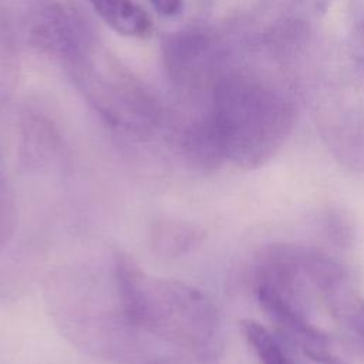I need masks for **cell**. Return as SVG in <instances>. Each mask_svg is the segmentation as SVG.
<instances>
[{"label":"cell","instance_id":"6da1fadb","mask_svg":"<svg viewBox=\"0 0 364 364\" xmlns=\"http://www.w3.org/2000/svg\"><path fill=\"white\" fill-rule=\"evenodd\" d=\"M47 310L58 331L78 350L102 360L127 361L141 331L129 320L111 267L107 277L87 266H65L44 282Z\"/></svg>","mask_w":364,"mask_h":364},{"label":"cell","instance_id":"2e32d148","mask_svg":"<svg viewBox=\"0 0 364 364\" xmlns=\"http://www.w3.org/2000/svg\"><path fill=\"white\" fill-rule=\"evenodd\" d=\"M361 37H363V41H364V23L361 24Z\"/></svg>","mask_w":364,"mask_h":364},{"label":"cell","instance_id":"ba28073f","mask_svg":"<svg viewBox=\"0 0 364 364\" xmlns=\"http://www.w3.org/2000/svg\"><path fill=\"white\" fill-rule=\"evenodd\" d=\"M318 296L334 323L364 353V299L353 286L348 272L327 282Z\"/></svg>","mask_w":364,"mask_h":364},{"label":"cell","instance_id":"5bb4252c","mask_svg":"<svg viewBox=\"0 0 364 364\" xmlns=\"http://www.w3.org/2000/svg\"><path fill=\"white\" fill-rule=\"evenodd\" d=\"M152 7L165 17L178 16L183 9V0H149Z\"/></svg>","mask_w":364,"mask_h":364},{"label":"cell","instance_id":"7a4b0ae2","mask_svg":"<svg viewBox=\"0 0 364 364\" xmlns=\"http://www.w3.org/2000/svg\"><path fill=\"white\" fill-rule=\"evenodd\" d=\"M208 112L225 159L245 169L272 159L296 118L294 102L283 88L246 71H229L213 81Z\"/></svg>","mask_w":364,"mask_h":364},{"label":"cell","instance_id":"5b68a950","mask_svg":"<svg viewBox=\"0 0 364 364\" xmlns=\"http://www.w3.org/2000/svg\"><path fill=\"white\" fill-rule=\"evenodd\" d=\"M14 11L21 37L38 53L70 70L88 53L81 21L60 0H20Z\"/></svg>","mask_w":364,"mask_h":364},{"label":"cell","instance_id":"7c38bea8","mask_svg":"<svg viewBox=\"0 0 364 364\" xmlns=\"http://www.w3.org/2000/svg\"><path fill=\"white\" fill-rule=\"evenodd\" d=\"M17 225L14 192L0 169V250L10 242Z\"/></svg>","mask_w":364,"mask_h":364},{"label":"cell","instance_id":"9a60e30c","mask_svg":"<svg viewBox=\"0 0 364 364\" xmlns=\"http://www.w3.org/2000/svg\"><path fill=\"white\" fill-rule=\"evenodd\" d=\"M300 4L303 6H307L310 7L313 11H320V10H324L328 0H297Z\"/></svg>","mask_w":364,"mask_h":364},{"label":"cell","instance_id":"9c48e42d","mask_svg":"<svg viewBox=\"0 0 364 364\" xmlns=\"http://www.w3.org/2000/svg\"><path fill=\"white\" fill-rule=\"evenodd\" d=\"M203 239L199 226L172 216H161L152 222L149 245L155 255L175 259L193 250Z\"/></svg>","mask_w":364,"mask_h":364},{"label":"cell","instance_id":"52a82bcc","mask_svg":"<svg viewBox=\"0 0 364 364\" xmlns=\"http://www.w3.org/2000/svg\"><path fill=\"white\" fill-rule=\"evenodd\" d=\"M63 141L53 121L41 112L30 111L20 121L18 162L28 172L50 168L61 155Z\"/></svg>","mask_w":364,"mask_h":364},{"label":"cell","instance_id":"8fae6325","mask_svg":"<svg viewBox=\"0 0 364 364\" xmlns=\"http://www.w3.org/2000/svg\"><path fill=\"white\" fill-rule=\"evenodd\" d=\"M18 24L11 0H0V68L11 74L16 67Z\"/></svg>","mask_w":364,"mask_h":364},{"label":"cell","instance_id":"4fadbf2b","mask_svg":"<svg viewBox=\"0 0 364 364\" xmlns=\"http://www.w3.org/2000/svg\"><path fill=\"white\" fill-rule=\"evenodd\" d=\"M220 351H208V353H179L173 357H155L149 358L142 364H218Z\"/></svg>","mask_w":364,"mask_h":364},{"label":"cell","instance_id":"3957f363","mask_svg":"<svg viewBox=\"0 0 364 364\" xmlns=\"http://www.w3.org/2000/svg\"><path fill=\"white\" fill-rule=\"evenodd\" d=\"M112 272L132 324L179 350H220L219 314L213 301L185 282L148 274L132 256L117 250Z\"/></svg>","mask_w":364,"mask_h":364},{"label":"cell","instance_id":"277c9868","mask_svg":"<svg viewBox=\"0 0 364 364\" xmlns=\"http://www.w3.org/2000/svg\"><path fill=\"white\" fill-rule=\"evenodd\" d=\"M71 73L94 109L117 132L146 138L161 127L158 105L121 67H95L88 51Z\"/></svg>","mask_w":364,"mask_h":364},{"label":"cell","instance_id":"30bf717a","mask_svg":"<svg viewBox=\"0 0 364 364\" xmlns=\"http://www.w3.org/2000/svg\"><path fill=\"white\" fill-rule=\"evenodd\" d=\"M95 13L118 34L145 37L152 30L148 14L132 0H90Z\"/></svg>","mask_w":364,"mask_h":364},{"label":"cell","instance_id":"8992f818","mask_svg":"<svg viewBox=\"0 0 364 364\" xmlns=\"http://www.w3.org/2000/svg\"><path fill=\"white\" fill-rule=\"evenodd\" d=\"M219 57V44L203 28L172 33L162 43L164 67L169 78L183 88H195L208 81Z\"/></svg>","mask_w":364,"mask_h":364}]
</instances>
